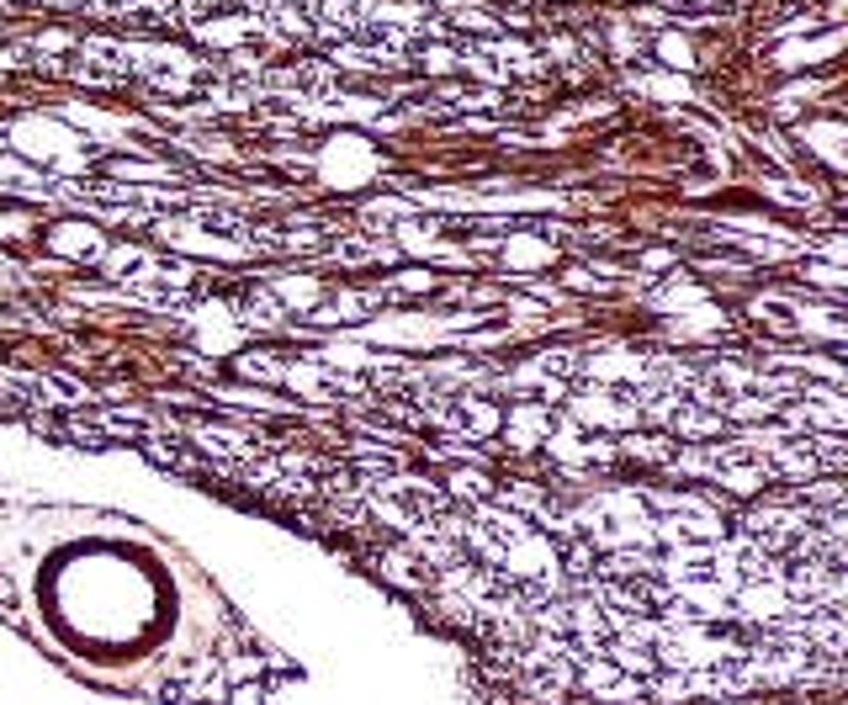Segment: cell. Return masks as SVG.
Instances as JSON below:
<instances>
[{
    "label": "cell",
    "instance_id": "obj_1",
    "mask_svg": "<svg viewBox=\"0 0 848 705\" xmlns=\"http://www.w3.org/2000/svg\"><path fill=\"white\" fill-rule=\"evenodd\" d=\"M292 81L303 85V90H329V85H334V75H329V64L308 59V64H297V75H292Z\"/></svg>",
    "mask_w": 848,
    "mask_h": 705
},
{
    "label": "cell",
    "instance_id": "obj_2",
    "mask_svg": "<svg viewBox=\"0 0 848 705\" xmlns=\"http://www.w3.org/2000/svg\"><path fill=\"white\" fill-rule=\"evenodd\" d=\"M456 27H467V33H493V22H488L483 11H462V16H456Z\"/></svg>",
    "mask_w": 848,
    "mask_h": 705
}]
</instances>
